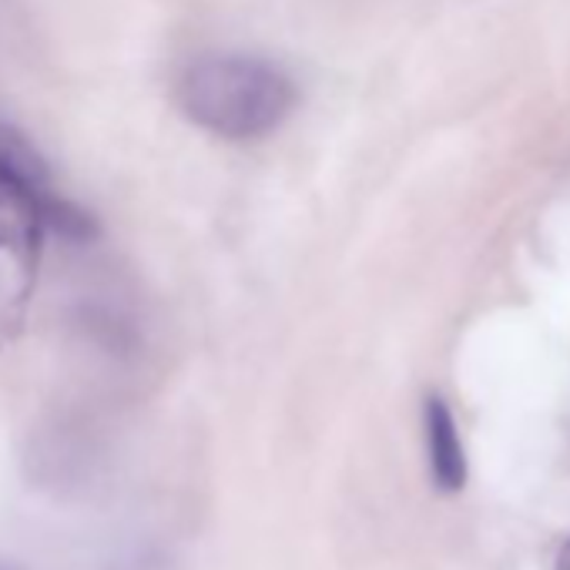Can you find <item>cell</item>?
I'll use <instances>...</instances> for the list:
<instances>
[{
    "instance_id": "obj_1",
    "label": "cell",
    "mask_w": 570,
    "mask_h": 570,
    "mask_svg": "<svg viewBox=\"0 0 570 570\" xmlns=\"http://www.w3.org/2000/svg\"><path fill=\"white\" fill-rule=\"evenodd\" d=\"M178 105L198 128L228 141H252L293 115L296 85L272 61L212 55L181 75Z\"/></svg>"
},
{
    "instance_id": "obj_2",
    "label": "cell",
    "mask_w": 570,
    "mask_h": 570,
    "mask_svg": "<svg viewBox=\"0 0 570 570\" xmlns=\"http://www.w3.org/2000/svg\"><path fill=\"white\" fill-rule=\"evenodd\" d=\"M0 212L31 228H55L71 238L95 235V222L55 191L48 161L11 125H0Z\"/></svg>"
},
{
    "instance_id": "obj_3",
    "label": "cell",
    "mask_w": 570,
    "mask_h": 570,
    "mask_svg": "<svg viewBox=\"0 0 570 570\" xmlns=\"http://www.w3.org/2000/svg\"><path fill=\"white\" fill-rule=\"evenodd\" d=\"M423 433H426V460H430L433 483L443 493H460L466 487L470 463H466L456 416L440 396H430L423 406Z\"/></svg>"
},
{
    "instance_id": "obj_4",
    "label": "cell",
    "mask_w": 570,
    "mask_h": 570,
    "mask_svg": "<svg viewBox=\"0 0 570 570\" xmlns=\"http://www.w3.org/2000/svg\"><path fill=\"white\" fill-rule=\"evenodd\" d=\"M0 570H24V567L14 563V560H0Z\"/></svg>"
},
{
    "instance_id": "obj_5",
    "label": "cell",
    "mask_w": 570,
    "mask_h": 570,
    "mask_svg": "<svg viewBox=\"0 0 570 570\" xmlns=\"http://www.w3.org/2000/svg\"><path fill=\"white\" fill-rule=\"evenodd\" d=\"M563 563H567V570H570V543H567V550H563V557H560Z\"/></svg>"
}]
</instances>
